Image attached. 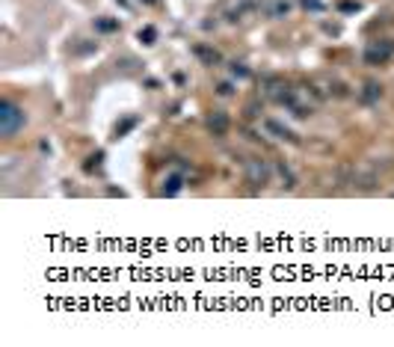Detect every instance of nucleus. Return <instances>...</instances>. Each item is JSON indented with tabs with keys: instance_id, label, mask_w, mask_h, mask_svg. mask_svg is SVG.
Returning a JSON list of instances; mask_svg holds the SVG:
<instances>
[{
	"instance_id": "1",
	"label": "nucleus",
	"mask_w": 394,
	"mask_h": 347,
	"mask_svg": "<svg viewBox=\"0 0 394 347\" xmlns=\"http://www.w3.org/2000/svg\"><path fill=\"white\" fill-rule=\"evenodd\" d=\"M21 128H24V110L15 107L12 101H3V107H0V134L15 137Z\"/></svg>"
},
{
	"instance_id": "2",
	"label": "nucleus",
	"mask_w": 394,
	"mask_h": 347,
	"mask_svg": "<svg viewBox=\"0 0 394 347\" xmlns=\"http://www.w3.org/2000/svg\"><path fill=\"white\" fill-rule=\"evenodd\" d=\"M246 181H249L252 187H264V184L270 181V166H267L261 157H249V160H246Z\"/></svg>"
},
{
	"instance_id": "3",
	"label": "nucleus",
	"mask_w": 394,
	"mask_h": 347,
	"mask_svg": "<svg viewBox=\"0 0 394 347\" xmlns=\"http://www.w3.org/2000/svg\"><path fill=\"white\" fill-rule=\"evenodd\" d=\"M207 131H214V137H225V131H228V116L225 113H210L207 116Z\"/></svg>"
},
{
	"instance_id": "4",
	"label": "nucleus",
	"mask_w": 394,
	"mask_h": 347,
	"mask_svg": "<svg viewBox=\"0 0 394 347\" xmlns=\"http://www.w3.org/2000/svg\"><path fill=\"white\" fill-rule=\"evenodd\" d=\"M388 53H391V48H388V45H382V48H379V45H374V48H368V53H365V63H368V66L385 63V60H388Z\"/></svg>"
},
{
	"instance_id": "5",
	"label": "nucleus",
	"mask_w": 394,
	"mask_h": 347,
	"mask_svg": "<svg viewBox=\"0 0 394 347\" xmlns=\"http://www.w3.org/2000/svg\"><path fill=\"white\" fill-rule=\"evenodd\" d=\"M267 131H270V134H276V137H282V139H291V142L296 139V137H293V131H291V128L279 125L276 119H267Z\"/></svg>"
},
{
	"instance_id": "6",
	"label": "nucleus",
	"mask_w": 394,
	"mask_h": 347,
	"mask_svg": "<svg viewBox=\"0 0 394 347\" xmlns=\"http://www.w3.org/2000/svg\"><path fill=\"white\" fill-rule=\"evenodd\" d=\"M288 9H291V3H288V0H273V3H267V15H270V18L288 15Z\"/></svg>"
},
{
	"instance_id": "7",
	"label": "nucleus",
	"mask_w": 394,
	"mask_h": 347,
	"mask_svg": "<svg viewBox=\"0 0 394 347\" xmlns=\"http://www.w3.org/2000/svg\"><path fill=\"white\" fill-rule=\"evenodd\" d=\"M196 53H199V56L205 60L207 66H217V63H220V53L210 51V48H205V45H199V48H196Z\"/></svg>"
},
{
	"instance_id": "8",
	"label": "nucleus",
	"mask_w": 394,
	"mask_h": 347,
	"mask_svg": "<svg viewBox=\"0 0 394 347\" xmlns=\"http://www.w3.org/2000/svg\"><path fill=\"white\" fill-rule=\"evenodd\" d=\"M178 190H181V178H178V175H169V178L163 181V193H166V196H175Z\"/></svg>"
},
{
	"instance_id": "9",
	"label": "nucleus",
	"mask_w": 394,
	"mask_h": 347,
	"mask_svg": "<svg viewBox=\"0 0 394 347\" xmlns=\"http://www.w3.org/2000/svg\"><path fill=\"white\" fill-rule=\"evenodd\" d=\"M361 98H365L368 104H371V101H377V98H379V86H377V83H365V92H361Z\"/></svg>"
},
{
	"instance_id": "10",
	"label": "nucleus",
	"mask_w": 394,
	"mask_h": 347,
	"mask_svg": "<svg viewBox=\"0 0 394 347\" xmlns=\"http://www.w3.org/2000/svg\"><path fill=\"white\" fill-rule=\"evenodd\" d=\"M139 39L145 42V45H155V39H157V33L151 30V27H145V30H139Z\"/></svg>"
},
{
	"instance_id": "11",
	"label": "nucleus",
	"mask_w": 394,
	"mask_h": 347,
	"mask_svg": "<svg viewBox=\"0 0 394 347\" xmlns=\"http://www.w3.org/2000/svg\"><path fill=\"white\" fill-rule=\"evenodd\" d=\"M119 24L116 21H98V30H116Z\"/></svg>"
},
{
	"instance_id": "12",
	"label": "nucleus",
	"mask_w": 394,
	"mask_h": 347,
	"mask_svg": "<svg viewBox=\"0 0 394 347\" xmlns=\"http://www.w3.org/2000/svg\"><path fill=\"white\" fill-rule=\"evenodd\" d=\"M231 71H234V74H237V77H246V74H249V71L243 69V66H240V63H234V66H231Z\"/></svg>"
},
{
	"instance_id": "13",
	"label": "nucleus",
	"mask_w": 394,
	"mask_h": 347,
	"mask_svg": "<svg viewBox=\"0 0 394 347\" xmlns=\"http://www.w3.org/2000/svg\"><path fill=\"white\" fill-rule=\"evenodd\" d=\"M217 89H220V95H231V83H220Z\"/></svg>"
},
{
	"instance_id": "14",
	"label": "nucleus",
	"mask_w": 394,
	"mask_h": 347,
	"mask_svg": "<svg viewBox=\"0 0 394 347\" xmlns=\"http://www.w3.org/2000/svg\"><path fill=\"white\" fill-rule=\"evenodd\" d=\"M306 6H311V9H320V0H302Z\"/></svg>"
},
{
	"instance_id": "15",
	"label": "nucleus",
	"mask_w": 394,
	"mask_h": 347,
	"mask_svg": "<svg viewBox=\"0 0 394 347\" xmlns=\"http://www.w3.org/2000/svg\"><path fill=\"white\" fill-rule=\"evenodd\" d=\"M148 3H151V0H148Z\"/></svg>"
}]
</instances>
